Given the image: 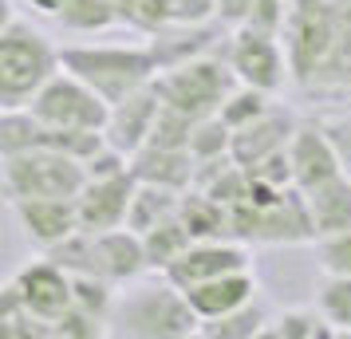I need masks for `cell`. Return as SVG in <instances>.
I'll return each instance as SVG.
<instances>
[{"mask_svg": "<svg viewBox=\"0 0 351 339\" xmlns=\"http://www.w3.org/2000/svg\"><path fill=\"white\" fill-rule=\"evenodd\" d=\"M111 336L119 339H190L202 336V316L193 312L186 288L166 273L138 276L114 296Z\"/></svg>", "mask_w": 351, "mask_h": 339, "instance_id": "1", "label": "cell"}, {"mask_svg": "<svg viewBox=\"0 0 351 339\" xmlns=\"http://www.w3.org/2000/svg\"><path fill=\"white\" fill-rule=\"evenodd\" d=\"M60 64L91 83L107 103H123L127 95L143 91L158 79L162 55L150 44H71L60 48Z\"/></svg>", "mask_w": 351, "mask_h": 339, "instance_id": "2", "label": "cell"}, {"mask_svg": "<svg viewBox=\"0 0 351 339\" xmlns=\"http://www.w3.org/2000/svg\"><path fill=\"white\" fill-rule=\"evenodd\" d=\"M60 48L28 20L8 16L0 28V107H28L60 71Z\"/></svg>", "mask_w": 351, "mask_h": 339, "instance_id": "3", "label": "cell"}, {"mask_svg": "<svg viewBox=\"0 0 351 339\" xmlns=\"http://www.w3.org/2000/svg\"><path fill=\"white\" fill-rule=\"evenodd\" d=\"M233 210V233L245 244H308L316 225L304 201V190L288 186L276 197H241Z\"/></svg>", "mask_w": 351, "mask_h": 339, "instance_id": "4", "label": "cell"}, {"mask_svg": "<svg viewBox=\"0 0 351 339\" xmlns=\"http://www.w3.org/2000/svg\"><path fill=\"white\" fill-rule=\"evenodd\" d=\"M237 75L225 55H193V60H182V64L158 71L154 79V91L166 107H178L190 118H209V114L221 111V103L229 99V91L237 87Z\"/></svg>", "mask_w": 351, "mask_h": 339, "instance_id": "5", "label": "cell"}, {"mask_svg": "<svg viewBox=\"0 0 351 339\" xmlns=\"http://www.w3.org/2000/svg\"><path fill=\"white\" fill-rule=\"evenodd\" d=\"M87 186L83 158H71L64 150H24L4 158V194L8 201L20 197H80Z\"/></svg>", "mask_w": 351, "mask_h": 339, "instance_id": "6", "label": "cell"}, {"mask_svg": "<svg viewBox=\"0 0 351 339\" xmlns=\"http://www.w3.org/2000/svg\"><path fill=\"white\" fill-rule=\"evenodd\" d=\"M28 111H32L40 123L60 127V130H107L111 103L99 95L91 83H83L80 75H71L67 67H60V71L36 91V99L28 103Z\"/></svg>", "mask_w": 351, "mask_h": 339, "instance_id": "7", "label": "cell"}, {"mask_svg": "<svg viewBox=\"0 0 351 339\" xmlns=\"http://www.w3.org/2000/svg\"><path fill=\"white\" fill-rule=\"evenodd\" d=\"M225 60L233 67V75L249 87L261 91H285V83L292 79V64H288V48L280 44V32L256 28V24H241L229 28L225 36Z\"/></svg>", "mask_w": 351, "mask_h": 339, "instance_id": "8", "label": "cell"}, {"mask_svg": "<svg viewBox=\"0 0 351 339\" xmlns=\"http://www.w3.org/2000/svg\"><path fill=\"white\" fill-rule=\"evenodd\" d=\"M12 292L20 296V304L32 316H40L44 323H56L67 307L75 304V276L67 273L60 260L44 257L28 260L16 276H12ZM56 339V336H51Z\"/></svg>", "mask_w": 351, "mask_h": 339, "instance_id": "9", "label": "cell"}, {"mask_svg": "<svg viewBox=\"0 0 351 339\" xmlns=\"http://www.w3.org/2000/svg\"><path fill=\"white\" fill-rule=\"evenodd\" d=\"M241 268H253L249 244L237 241V237H217V241H193L166 268V276L178 288H193V284H206V280H217L225 273H241Z\"/></svg>", "mask_w": 351, "mask_h": 339, "instance_id": "10", "label": "cell"}, {"mask_svg": "<svg viewBox=\"0 0 351 339\" xmlns=\"http://www.w3.org/2000/svg\"><path fill=\"white\" fill-rule=\"evenodd\" d=\"M134 190H138L134 170L107 174V178H87V186L75 197V205H80V229H87V233H107V229L127 225Z\"/></svg>", "mask_w": 351, "mask_h": 339, "instance_id": "11", "label": "cell"}, {"mask_svg": "<svg viewBox=\"0 0 351 339\" xmlns=\"http://www.w3.org/2000/svg\"><path fill=\"white\" fill-rule=\"evenodd\" d=\"M288 162H292V181L296 190H312L319 181H332L343 174L339 154L319 118H300V127L288 142Z\"/></svg>", "mask_w": 351, "mask_h": 339, "instance_id": "12", "label": "cell"}, {"mask_svg": "<svg viewBox=\"0 0 351 339\" xmlns=\"http://www.w3.org/2000/svg\"><path fill=\"white\" fill-rule=\"evenodd\" d=\"M24 237L40 249H56L71 233H80V205L75 197H20L8 201Z\"/></svg>", "mask_w": 351, "mask_h": 339, "instance_id": "13", "label": "cell"}, {"mask_svg": "<svg viewBox=\"0 0 351 339\" xmlns=\"http://www.w3.org/2000/svg\"><path fill=\"white\" fill-rule=\"evenodd\" d=\"M162 111V99L154 91V83L127 95L123 103H111V118H107V142L114 150H123L127 158H134L146 142H150V130H154V118Z\"/></svg>", "mask_w": 351, "mask_h": 339, "instance_id": "14", "label": "cell"}, {"mask_svg": "<svg viewBox=\"0 0 351 339\" xmlns=\"http://www.w3.org/2000/svg\"><path fill=\"white\" fill-rule=\"evenodd\" d=\"M91 260H95V276L111 280V284H130L143 273H150L143 237L127 225L107 229V233H91Z\"/></svg>", "mask_w": 351, "mask_h": 339, "instance_id": "15", "label": "cell"}, {"mask_svg": "<svg viewBox=\"0 0 351 339\" xmlns=\"http://www.w3.org/2000/svg\"><path fill=\"white\" fill-rule=\"evenodd\" d=\"M296 127H300V118H296L292 111H285L280 103H272V111H265L261 118H253L249 127L233 130V158L249 170V166H256V162H265V158H272V154L288 150Z\"/></svg>", "mask_w": 351, "mask_h": 339, "instance_id": "16", "label": "cell"}, {"mask_svg": "<svg viewBox=\"0 0 351 339\" xmlns=\"http://www.w3.org/2000/svg\"><path fill=\"white\" fill-rule=\"evenodd\" d=\"M186 296H190L193 312H197L202 323H206V320H217V316H229V312H237V307L253 304L256 276H253V268L225 273V276H217V280H206V284L186 288Z\"/></svg>", "mask_w": 351, "mask_h": 339, "instance_id": "17", "label": "cell"}, {"mask_svg": "<svg viewBox=\"0 0 351 339\" xmlns=\"http://www.w3.org/2000/svg\"><path fill=\"white\" fill-rule=\"evenodd\" d=\"M130 170L138 181H154V186H170V190H193L197 178V158L190 150H170V146H150L146 142L134 158Z\"/></svg>", "mask_w": 351, "mask_h": 339, "instance_id": "18", "label": "cell"}, {"mask_svg": "<svg viewBox=\"0 0 351 339\" xmlns=\"http://www.w3.org/2000/svg\"><path fill=\"white\" fill-rule=\"evenodd\" d=\"M304 201H308V213H312L316 237L351 229V178L348 174H339V178H332V181H319V186H312V190H304Z\"/></svg>", "mask_w": 351, "mask_h": 339, "instance_id": "19", "label": "cell"}, {"mask_svg": "<svg viewBox=\"0 0 351 339\" xmlns=\"http://www.w3.org/2000/svg\"><path fill=\"white\" fill-rule=\"evenodd\" d=\"M178 217L186 221L193 241H217V237H237L233 233V210L217 201V197L202 194V190H186Z\"/></svg>", "mask_w": 351, "mask_h": 339, "instance_id": "20", "label": "cell"}, {"mask_svg": "<svg viewBox=\"0 0 351 339\" xmlns=\"http://www.w3.org/2000/svg\"><path fill=\"white\" fill-rule=\"evenodd\" d=\"M182 197H186V190H170V186L138 181L134 201H130V213H127V229H134V233L143 237L146 229H154V225H162V221L178 217V210H182Z\"/></svg>", "mask_w": 351, "mask_h": 339, "instance_id": "21", "label": "cell"}, {"mask_svg": "<svg viewBox=\"0 0 351 339\" xmlns=\"http://www.w3.org/2000/svg\"><path fill=\"white\" fill-rule=\"evenodd\" d=\"M332 336H339V331L328 320V312L316 304V307H288L280 316H272L261 339H332Z\"/></svg>", "mask_w": 351, "mask_h": 339, "instance_id": "22", "label": "cell"}, {"mask_svg": "<svg viewBox=\"0 0 351 339\" xmlns=\"http://www.w3.org/2000/svg\"><path fill=\"white\" fill-rule=\"evenodd\" d=\"M190 244H193V237H190V229H186L182 217H170V221H162V225L143 233V249H146V260H150V273H166Z\"/></svg>", "mask_w": 351, "mask_h": 339, "instance_id": "23", "label": "cell"}, {"mask_svg": "<svg viewBox=\"0 0 351 339\" xmlns=\"http://www.w3.org/2000/svg\"><path fill=\"white\" fill-rule=\"evenodd\" d=\"M60 24L67 32H107L114 24H123L114 0H67L64 12H60Z\"/></svg>", "mask_w": 351, "mask_h": 339, "instance_id": "24", "label": "cell"}, {"mask_svg": "<svg viewBox=\"0 0 351 339\" xmlns=\"http://www.w3.org/2000/svg\"><path fill=\"white\" fill-rule=\"evenodd\" d=\"M269 327V316L256 304H245L229 316H217V320L202 323V339H261Z\"/></svg>", "mask_w": 351, "mask_h": 339, "instance_id": "25", "label": "cell"}, {"mask_svg": "<svg viewBox=\"0 0 351 339\" xmlns=\"http://www.w3.org/2000/svg\"><path fill=\"white\" fill-rule=\"evenodd\" d=\"M0 336L4 339H51V323L32 316L28 307L20 304L12 284H8L4 296H0Z\"/></svg>", "mask_w": 351, "mask_h": 339, "instance_id": "26", "label": "cell"}, {"mask_svg": "<svg viewBox=\"0 0 351 339\" xmlns=\"http://www.w3.org/2000/svg\"><path fill=\"white\" fill-rule=\"evenodd\" d=\"M265 111H272V95L269 91H261V87H249V83H237L233 91H229V99L221 103V118L229 130H241L249 127L253 118H261Z\"/></svg>", "mask_w": 351, "mask_h": 339, "instance_id": "27", "label": "cell"}, {"mask_svg": "<svg viewBox=\"0 0 351 339\" xmlns=\"http://www.w3.org/2000/svg\"><path fill=\"white\" fill-rule=\"evenodd\" d=\"M190 154L197 162L221 158V154H233V130L225 127L221 114H209V118H197L190 134Z\"/></svg>", "mask_w": 351, "mask_h": 339, "instance_id": "28", "label": "cell"}, {"mask_svg": "<svg viewBox=\"0 0 351 339\" xmlns=\"http://www.w3.org/2000/svg\"><path fill=\"white\" fill-rule=\"evenodd\" d=\"M316 304L328 312L339 336H351V276H324L316 292Z\"/></svg>", "mask_w": 351, "mask_h": 339, "instance_id": "29", "label": "cell"}, {"mask_svg": "<svg viewBox=\"0 0 351 339\" xmlns=\"http://www.w3.org/2000/svg\"><path fill=\"white\" fill-rule=\"evenodd\" d=\"M190 114H182L178 107H166L162 103L158 118H154V130H150V146H170V150H190V134H193Z\"/></svg>", "mask_w": 351, "mask_h": 339, "instance_id": "30", "label": "cell"}, {"mask_svg": "<svg viewBox=\"0 0 351 339\" xmlns=\"http://www.w3.org/2000/svg\"><path fill=\"white\" fill-rule=\"evenodd\" d=\"M316 257L324 276H351V229L316 237Z\"/></svg>", "mask_w": 351, "mask_h": 339, "instance_id": "31", "label": "cell"}, {"mask_svg": "<svg viewBox=\"0 0 351 339\" xmlns=\"http://www.w3.org/2000/svg\"><path fill=\"white\" fill-rule=\"evenodd\" d=\"M51 336L56 339H99V336H111V327L103 320H95V316H87L83 307H67L60 320L51 323Z\"/></svg>", "mask_w": 351, "mask_h": 339, "instance_id": "32", "label": "cell"}, {"mask_svg": "<svg viewBox=\"0 0 351 339\" xmlns=\"http://www.w3.org/2000/svg\"><path fill=\"white\" fill-rule=\"evenodd\" d=\"M319 123H324V130H328V138H332V146H335V154H339L343 174L351 178V111L319 114Z\"/></svg>", "mask_w": 351, "mask_h": 339, "instance_id": "33", "label": "cell"}, {"mask_svg": "<svg viewBox=\"0 0 351 339\" xmlns=\"http://www.w3.org/2000/svg\"><path fill=\"white\" fill-rule=\"evenodd\" d=\"M292 12V0H253V20L256 28H269V32H285V20Z\"/></svg>", "mask_w": 351, "mask_h": 339, "instance_id": "34", "label": "cell"}, {"mask_svg": "<svg viewBox=\"0 0 351 339\" xmlns=\"http://www.w3.org/2000/svg\"><path fill=\"white\" fill-rule=\"evenodd\" d=\"M217 20L225 28H241L253 20V0H217Z\"/></svg>", "mask_w": 351, "mask_h": 339, "instance_id": "35", "label": "cell"}, {"mask_svg": "<svg viewBox=\"0 0 351 339\" xmlns=\"http://www.w3.org/2000/svg\"><path fill=\"white\" fill-rule=\"evenodd\" d=\"M24 4H28L32 12H40V16H60L67 0H24Z\"/></svg>", "mask_w": 351, "mask_h": 339, "instance_id": "36", "label": "cell"}, {"mask_svg": "<svg viewBox=\"0 0 351 339\" xmlns=\"http://www.w3.org/2000/svg\"><path fill=\"white\" fill-rule=\"evenodd\" d=\"M114 8H119L123 24H134V20H138V8H143V0H114Z\"/></svg>", "mask_w": 351, "mask_h": 339, "instance_id": "37", "label": "cell"}]
</instances>
